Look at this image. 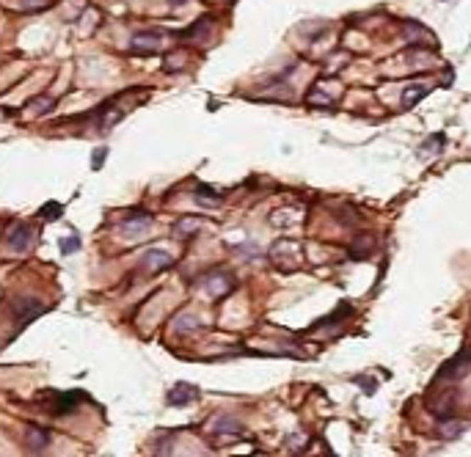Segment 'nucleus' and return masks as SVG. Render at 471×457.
I'll list each match as a JSON object with an SVG mask.
<instances>
[{
	"mask_svg": "<svg viewBox=\"0 0 471 457\" xmlns=\"http://www.w3.org/2000/svg\"><path fill=\"white\" fill-rule=\"evenodd\" d=\"M39 399H42L39 405L45 410H50L53 416H67V413L78 410L80 402H89V397L83 391H45V394H39Z\"/></svg>",
	"mask_w": 471,
	"mask_h": 457,
	"instance_id": "nucleus-1",
	"label": "nucleus"
},
{
	"mask_svg": "<svg viewBox=\"0 0 471 457\" xmlns=\"http://www.w3.org/2000/svg\"><path fill=\"white\" fill-rule=\"evenodd\" d=\"M271 259L276 262V268H282L284 273H292L298 265H301V257H298V243L292 240H279L271 251Z\"/></svg>",
	"mask_w": 471,
	"mask_h": 457,
	"instance_id": "nucleus-2",
	"label": "nucleus"
},
{
	"mask_svg": "<svg viewBox=\"0 0 471 457\" xmlns=\"http://www.w3.org/2000/svg\"><path fill=\"white\" fill-rule=\"evenodd\" d=\"M201 287H204V292H207L212 301H220V298H226V295L234 290V281H231V276H229V273H223V270H215V273L204 276Z\"/></svg>",
	"mask_w": 471,
	"mask_h": 457,
	"instance_id": "nucleus-3",
	"label": "nucleus"
},
{
	"mask_svg": "<svg viewBox=\"0 0 471 457\" xmlns=\"http://www.w3.org/2000/svg\"><path fill=\"white\" fill-rule=\"evenodd\" d=\"M163 47V34L160 31H135L133 34V39H130V50L135 53V56H141V53H157Z\"/></svg>",
	"mask_w": 471,
	"mask_h": 457,
	"instance_id": "nucleus-4",
	"label": "nucleus"
},
{
	"mask_svg": "<svg viewBox=\"0 0 471 457\" xmlns=\"http://www.w3.org/2000/svg\"><path fill=\"white\" fill-rule=\"evenodd\" d=\"M42 312H45V306H42L36 298L23 295V298H17V301H14V323H17L20 328H25L28 323H34Z\"/></svg>",
	"mask_w": 471,
	"mask_h": 457,
	"instance_id": "nucleus-5",
	"label": "nucleus"
},
{
	"mask_svg": "<svg viewBox=\"0 0 471 457\" xmlns=\"http://www.w3.org/2000/svg\"><path fill=\"white\" fill-rule=\"evenodd\" d=\"M6 246H9L12 251H17V254L31 251V246H34V228L25 226V223L12 226V232L6 235Z\"/></svg>",
	"mask_w": 471,
	"mask_h": 457,
	"instance_id": "nucleus-6",
	"label": "nucleus"
},
{
	"mask_svg": "<svg viewBox=\"0 0 471 457\" xmlns=\"http://www.w3.org/2000/svg\"><path fill=\"white\" fill-rule=\"evenodd\" d=\"M122 226H124L122 232H124L127 237H138V235H146V232H149V226H152V215H149V212H143V209H133V212L127 215V220H124Z\"/></svg>",
	"mask_w": 471,
	"mask_h": 457,
	"instance_id": "nucleus-7",
	"label": "nucleus"
},
{
	"mask_svg": "<svg viewBox=\"0 0 471 457\" xmlns=\"http://www.w3.org/2000/svg\"><path fill=\"white\" fill-rule=\"evenodd\" d=\"M168 405H174V408H185V405H190V402H196L198 399V388L193 386V383H176L171 391H168Z\"/></svg>",
	"mask_w": 471,
	"mask_h": 457,
	"instance_id": "nucleus-8",
	"label": "nucleus"
},
{
	"mask_svg": "<svg viewBox=\"0 0 471 457\" xmlns=\"http://www.w3.org/2000/svg\"><path fill=\"white\" fill-rule=\"evenodd\" d=\"M212 438H240L243 435V424L238 419H229V416H218L209 427Z\"/></svg>",
	"mask_w": 471,
	"mask_h": 457,
	"instance_id": "nucleus-9",
	"label": "nucleus"
},
{
	"mask_svg": "<svg viewBox=\"0 0 471 457\" xmlns=\"http://www.w3.org/2000/svg\"><path fill=\"white\" fill-rule=\"evenodd\" d=\"M25 446L31 452H45L50 446V430L39 427V424H28L25 427Z\"/></svg>",
	"mask_w": 471,
	"mask_h": 457,
	"instance_id": "nucleus-10",
	"label": "nucleus"
},
{
	"mask_svg": "<svg viewBox=\"0 0 471 457\" xmlns=\"http://www.w3.org/2000/svg\"><path fill=\"white\" fill-rule=\"evenodd\" d=\"M468 366H471V353H460L457 358H452V361L438 372V377H435V380H438V383H444L446 377H449V380H457Z\"/></svg>",
	"mask_w": 471,
	"mask_h": 457,
	"instance_id": "nucleus-11",
	"label": "nucleus"
},
{
	"mask_svg": "<svg viewBox=\"0 0 471 457\" xmlns=\"http://www.w3.org/2000/svg\"><path fill=\"white\" fill-rule=\"evenodd\" d=\"M171 265H174V257H171V254H165V251H160V248H152V251H146V254H143V268H146V270H152V273L168 270Z\"/></svg>",
	"mask_w": 471,
	"mask_h": 457,
	"instance_id": "nucleus-12",
	"label": "nucleus"
},
{
	"mask_svg": "<svg viewBox=\"0 0 471 457\" xmlns=\"http://www.w3.org/2000/svg\"><path fill=\"white\" fill-rule=\"evenodd\" d=\"M375 246H378V240L372 235H364V237H358V240L350 243V257L353 259H367V257L375 254Z\"/></svg>",
	"mask_w": 471,
	"mask_h": 457,
	"instance_id": "nucleus-13",
	"label": "nucleus"
},
{
	"mask_svg": "<svg viewBox=\"0 0 471 457\" xmlns=\"http://www.w3.org/2000/svg\"><path fill=\"white\" fill-rule=\"evenodd\" d=\"M201 228V220L198 218H182L176 226H174V235L176 237H190V235H196Z\"/></svg>",
	"mask_w": 471,
	"mask_h": 457,
	"instance_id": "nucleus-14",
	"label": "nucleus"
},
{
	"mask_svg": "<svg viewBox=\"0 0 471 457\" xmlns=\"http://www.w3.org/2000/svg\"><path fill=\"white\" fill-rule=\"evenodd\" d=\"M424 94H427V86H408L402 91V108H413Z\"/></svg>",
	"mask_w": 471,
	"mask_h": 457,
	"instance_id": "nucleus-15",
	"label": "nucleus"
},
{
	"mask_svg": "<svg viewBox=\"0 0 471 457\" xmlns=\"http://www.w3.org/2000/svg\"><path fill=\"white\" fill-rule=\"evenodd\" d=\"M196 198L204 201V207H218V204H220V196H218L212 187H207V185H198V187H196Z\"/></svg>",
	"mask_w": 471,
	"mask_h": 457,
	"instance_id": "nucleus-16",
	"label": "nucleus"
},
{
	"mask_svg": "<svg viewBox=\"0 0 471 457\" xmlns=\"http://www.w3.org/2000/svg\"><path fill=\"white\" fill-rule=\"evenodd\" d=\"M201 323H198V317L196 314H179L176 320H174V331L176 333H182V331H196Z\"/></svg>",
	"mask_w": 471,
	"mask_h": 457,
	"instance_id": "nucleus-17",
	"label": "nucleus"
},
{
	"mask_svg": "<svg viewBox=\"0 0 471 457\" xmlns=\"http://www.w3.org/2000/svg\"><path fill=\"white\" fill-rule=\"evenodd\" d=\"M209 25H212V20H209V17H201L198 23H193V25H190L187 31H182L179 36H182V39H198V36H201V34H204Z\"/></svg>",
	"mask_w": 471,
	"mask_h": 457,
	"instance_id": "nucleus-18",
	"label": "nucleus"
},
{
	"mask_svg": "<svg viewBox=\"0 0 471 457\" xmlns=\"http://www.w3.org/2000/svg\"><path fill=\"white\" fill-rule=\"evenodd\" d=\"M463 430H466V424H460V421H441V427H438V435L441 438H457V435H463Z\"/></svg>",
	"mask_w": 471,
	"mask_h": 457,
	"instance_id": "nucleus-19",
	"label": "nucleus"
},
{
	"mask_svg": "<svg viewBox=\"0 0 471 457\" xmlns=\"http://www.w3.org/2000/svg\"><path fill=\"white\" fill-rule=\"evenodd\" d=\"M53 3V0H17V9L25 12V14H34V12H42Z\"/></svg>",
	"mask_w": 471,
	"mask_h": 457,
	"instance_id": "nucleus-20",
	"label": "nucleus"
},
{
	"mask_svg": "<svg viewBox=\"0 0 471 457\" xmlns=\"http://www.w3.org/2000/svg\"><path fill=\"white\" fill-rule=\"evenodd\" d=\"M61 212H64V204H58V201H47V207H42V209H39V218H42V220H56Z\"/></svg>",
	"mask_w": 471,
	"mask_h": 457,
	"instance_id": "nucleus-21",
	"label": "nucleus"
},
{
	"mask_svg": "<svg viewBox=\"0 0 471 457\" xmlns=\"http://www.w3.org/2000/svg\"><path fill=\"white\" fill-rule=\"evenodd\" d=\"M53 105H56V99H53V97H45V99H42V97H36V99H31V102H28V108H34V110H39V113H50V110H53Z\"/></svg>",
	"mask_w": 471,
	"mask_h": 457,
	"instance_id": "nucleus-22",
	"label": "nucleus"
},
{
	"mask_svg": "<svg viewBox=\"0 0 471 457\" xmlns=\"http://www.w3.org/2000/svg\"><path fill=\"white\" fill-rule=\"evenodd\" d=\"M78 248H80V237H78V235H72V237L61 240V254H67V257H69V254H75Z\"/></svg>",
	"mask_w": 471,
	"mask_h": 457,
	"instance_id": "nucleus-23",
	"label": "nucleus"
},
{
	"mask_svg": "<svg viewBox=\"0 0 471 457\" xmlns=\"http://www.w3.org/2000/svg\"><path fill=\"white\" fill-rule=\"evenodd\" d=\"M102 157H105V149H97V154H94V168L102 165Z\"/></svg>",
	"mask_w": 471,
	"mask_h": 457,
	"instance_id": "nucleus-24",
	"label": "nucleus"
},
{
	"mask_svg": "<svg viewBox=\"0 0 471 457\" xmlns=\"http://www.w3.org/2000/svg\"><path fill=\"white\" fill-rule=\"evenodd\" d=\"M171 6H182V3H187V0H168Z\"/></svg>",
	"mask_w": 471,
	"mask_h": 457,
	"instance_id": "nucleus-25",
	"label": "nucleus"
}]
</instances>
